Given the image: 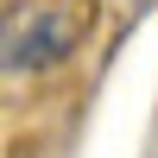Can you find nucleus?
<instances>
[{"label": "nucleus", "mask_w": 158, "mask_h": 158, "mask_svg": "<svg viewBox=\"0 0 158 158\" xmlns=\"http://www.w3.org/2000/svg\"><path fill=\"white\" fill-rule=\"evenodd\" d=\"M95 32V0H19L0 6V76H44Z\"/></svg>", "instance_id": "nucleus-1"}]
</instances>
